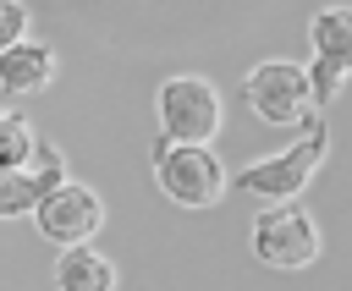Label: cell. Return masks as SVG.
<instances>
[{
  "label": "cell",
  "mask_w": 352,
  "mask_h": 291,
  "mask_svg": "<svg viewBox=\"0 0 352 291\" xmlns=\"http://www.w3.org/2000/svg\"><path fill=\"white\" fill-rule=\"evenodd\" d=\"M324 148H330L324 115H302V137H297L292 148H280V154L248 165V170L236 176V187L253 192L258 203H286V198H297V192L308 187V176L324 165Z\"/></svg>",
  "instance_id": "cell-1"
},
{
  "label": "cell",
  "mask_w": 352,
  "mask_h": 291,
  "mask_svg": "<svg viewBox=\"0 0 352 291\" xmlns=\"http://www.w3.org/2000/svg\"><path fill=\"white\" fill-rule=\"evenodd\" d=\"M154 181L182 209H209L226 192V170H220L209 143H170V137H160L154 143Z\"/></svg>",
  "instance_id": "cell-2"
},
{
  "label": "cell",
  "mask_w": 352,
  "mask_h": 291,
  "mask_svg": "<svg viewBox=\"0 0 352 291\" xmlns=\"http://www.w3.org/2000/svg\"><path fill=\"white\" fill-rule=\"evenodd\" d=\"M160 137L170 143H214L220 132V88L209 77H170L154 93Z\"/></svg>",
  "instance_id": "cell-3"
},
{
  "label": "cell",
  "mask_w": 352,
  "mask_h": 291,
  "mask_svg": "<svg viewBox=\"0 0 352 291\" xmlns=\"http://www.w3.org/2000/svg\"><path fill=\"white\" fill-rule=\"evenodd\" d=\"M28 214H33V225H38L44 242H55V247H82V242H94L99 225H104V198H99L94 187H82V181L66 176V181L50 187Z\"/></svg>",
  "instance_id": "cell-4"
},
{
  "label": "cell",
  "mask_w": 352,
  "mask_h": 291,
  "mask_svg": "<svg viewBox=\"0 0 352 291\" xmlns=\"http://www.w3.org/2000/svg\"><path fill=\"white\" fill-rule=\"evenodd\" d=\"M248 247H253V258L270 264V269H302V264L319 258V225H314L302 209H292V203H270V209L253 214Z\"/></svg>",
  "instance_id": "cell-5"
},
{
  "label": "cell",
  "mask_w": 352,
  "mask_h": 291,
  "mask_svg": "<svg viewBox=\"0 0 352 291\" xmlns=\"http://www.w3.org/2000/svg\"><path fill=\"white\" fill-rule=\"evenodd\" d=\"M242 99L253 104V115L264 126H297L308 110H314V88H308V71L297 60H258L242 82Z\"/></svg>",
  "instance_id": "cell-6"
},
{
  "label": "cell",
  "mask_w": 352,
  "mask_h": 291,
  "mask_svg": "<svg viewBox=\"0 0 352 291\" xmlns=\"http://www.w3.org/2000/svg\"><path fill=\"white\" fill-rule=\"evenodd\" d=\"M308 44H314V66H308L314 104H330L352 77V5H324L308 22Z\"/></svg>",
  "instance_id": "cell-7"
},
{
  "label": "cell",
  "mask_w": 352,
  "mask_h": 291,
  "mask_svg": "<svg viewBox=\"0 0 352 291\" xmlns=\"http://www.w3.org/2000/svg\"><path fill=\"white\" fill-rule=\"evenodd\" d=\"M60 181H66V159H60L55 143H38L28 165H0V220L28 214V209H33L50 187H60Z\"/></svg>",
  "instance_id": "cell-8"
},
{
  "label": "cell",
  "mask_w": 352,
  "mask_h": 291,
  "mask_svg": "<svg viewBox=\"0 0 352 291\" xmlns=\"http://www.w3.org/2000/svg\"><path fill=\"white\" fill-rule=\"evenodd\" d=\"M55 77V49L38 38H16L11 49H0V88L6 93H38Z\"/></svg>",
  "instance_id": "cell-9"
},
{
  "label": "cell",
  "mask_w": 352,
  "mask_h": 291,
  "mask_svg": "<svg viewBox=\"0 0 352 291\" xmlns=\"http://www.w3.org/2000/svg\"><path fill=\"white\" fill-rule=\"evenodd\" d=\"M55 286L60 291H116V264L104 253H94V242L66 247L55 264Z\"/></svg>",
  "instance_id": "cell-10"
},
{
  "label": "cell",
  "mask_w": 352,
  "mask_h": 291,
  "mask_svg": "<svg viewBox=\"0 0 352 291\" xmlns=\"http://www.w3.org/2000/svg\"><path fill=\"white\" fill-rule=\"evenodd\" d=\"M33 148H38L33 126H28L16 110H6V104H0V165H28V159H33Z\"/></svg>",
  "instance_id": "cell-11"
},
{
  "label": "cell",
  "mask_w": 352,
  "mask_h": 291,
  "mask_svg": "<svg viewBox=\"0 0 352 291\" xmlns=\"http://www.w3.org/2000/svg\"><path fill=\"white\" fill-rule=\"evenodd\" d=\"M16 38H28V5L22 0H0V49H11Z\"/></svg>",
  "instance_id": "cell-12"
}]
</instances>
